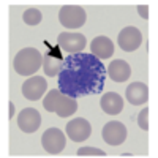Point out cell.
I'll return each mask as SVG.
<instances>
[{
	"label": "cell",
	"mask_w": 158,
	"mask_h": 158,
	"mask_svg": "<svg viewBox=\"0 0 158 158\" xmlns=\"http://www.w3.org/2000/svg\"><path fill=\"white\" fill-rule=\"evenodd\" d=\"M87 15L79 5H65L59 11V21L65 29H79L85 24Z\"/></svg>",
	"instance_id": "277c9868"
},
{
	"label": "cell",
	"mask_w": 158,
	"mask_h": 158,
	"mask_svg": "<svg viewBox=\"0 0 158 158\" xmlns=\"http://www.w3.org/2000/svg\"><path fill=\"white\" fill-rule=\"evenodd\" d=\"M22 19L27 25H38L43 21V15H41V11L36 10V8H29V10L24 11Z\"/></svg>",
	"instance_id": "e0dca14e"
},
{
	"label": "cell",
	"mask_w": 158,
	"mask_h": 158,
	"mask_svg": "<svg viewBox=\"0 0 158 158\" xmlns=\"http://www.w3.org/2000/svg\"><path fill=\"white\" fill-rule=\"evenodd\" d=\"M62 49L59 46L51 48L49 52H46L44 57H43V71L46 73V76L49 77H54L59 76L60 70H62V65L65 62V56L62 54Z\"/></svg>",
	"instance_id": "52a82bcc"
},
{
	"label": "cell",
	"mask_w": 158,
	"mask_h": 158,
	"mask_svg": "<svg viewBox=\"0 0 158 158\" xmlns=\"http://www.w3.org/2000/svg\"><path fill=\"white\" fill-rule=\"evenodd\" d=\"M13 117H15V104L10 103V118H13Z\"/></svg>",
	"instance_id": "44dd1931"
},
{
	"label": "cell",
	"mask_w": 158,
	"mask_h": 158,
	"mask_svg": "<svg viewBox=\"0 0 158 158\" xmlns=\"http://www.w3.org/2000/svg\"><path fill=\"white\" fill-rule=\"evenodd\" d=\"M138 125H139V128H142L144 131L149 130V108H144V109L138 114Z\"/></svg>",
	"instance_id": "d6986e66"
},
{
	"label": "cell",
	"mask_w": 158,
	"mask_h": 158,
	"mask_svg": "<svg viewBox=\"0 0 158 158\" xmlns=\"http://www.w3.org/2000/svg\"><path fill=\"white\" fill-rule=\"evenodd\" d=\"M90 54L95 56L97 59H109L112 54H114V44L112 41L104 36V35H100L97 38L92 40V44H90Z\"/></svg>",
	"instance_id": "5bb4252c"
},
{
	"label": "cell",
	"mask_w": 158,
	"mask_h": 158,
	"mask_svg": "<svg viewBox=\"0 0 158 158\" xmlns=\"http://www.w3.org/2000/svg\"><path fill=\"white\" fill-rule=\"evenodd\" d=\"M46 89H48L46 79H43L41 76H33L25 79V82L22 84V95L27 100H40L44 95Z\"/></svg>",
	"instance_id": "7c38bea8"
},
{
	"label": "cell",
	"mask_w": 158,
	"mask_h": 158,
	"mask_svg": "<svg viewBox=\"0 0 158 158\" xmlns=\"http://www.w3.org/2000/svg\"><path fill=\"white\" fill-rule=\"evenodd\" d=\"M106 70L100 59L92 54H70L59 73V90L71 98L100 94L104 89Z\"/></svg>",
	"instance_id": "6da1fadb"
},
{
	"label": "cell",
	"mask_w": 158,
	"mask_h": 158,
	"mask_svg": "<svg viewBox=\"0 0 158 158\" xmlns=\"http://www.w3.org/2000/svg\"><path fill=\"white\" fill-rule=\"evenodd\" d=\"M40 125H41V115H40V112L33 108H25L19 112L18 115V127L21 131H24V133H35V131L40 128Z\"/></svg>",
	"instance_id": "30bf717a"
},
{
	"label": "cell",
	"mask_w": 158,
	"mask_h": 158,
	"mask_svg": "<svg viewBox=\"0 0 158 158\" xmlns=\"http://www.w3.org/2000/svg\"><path fill=\"white\" fill-rule=\"evenodd\" d=\"M13 67L18 74L30 76L43 67V56L35 48H24L16 54Z\"/></svg>",
	"instance_id": "3957f363"
},
{
	"label": "cell",
	"mask_w": 158,
	"mask_h": 158,
	"mask_svg": "<svg viewBox=\"0 0 158 158\" xmlns=\"http://www.w3.org/2000/svg\"><path fill=\"white\" fill-rule=\"evenodd\" d=\"M125 97L133 106L144 104L149 100V87L144 82H131L125 90Z\"/></svg>",
	"instance_id": "4fadbf2b"
},
{
	"label": "cell",
	"mask_w": 158,
	"mask_h": 158,
	"mask_svg": "<svg viewBox=\"0 0 158 158\" xmlns=\"http://www.w3.org/2000/svg\"><path fill=\"white\" fill-rule=\"evenodd\" d=\"M100 106L101 109L109 114V115H117L123 109V100L122 97L115 94V92H108V94H104L100 100Z\"/></svg>",
	"instance_id": "9a60e30c"
},
{
	"label": "cell",
	"mask_w": 158,
	"mask_h": 158,
	"mask_svg": "<svg viewBox=\"0 0 158 158\" xmlns=\"http://www.w3.org/2000/svg\"><path fill=\"white\" fill-rule=\"evenodd\" d=\"M57 46L67 54H79L87 46V40L82 33L63 32L57 38Z\"/></svg>",
	"instance_id": "5b68a950"
},
{
	"label": "cell",
	"mask_w": 158,
	"mask_h": 158,
	"mask_svg": "<svg viewBox=\"0 0 158 158\" xmlns=\"http://www.w3.org/2000/svg\"><path fill=\"white\" fill-rule=\"evenodd\" d=\"M77 155L79 156H106V153L97 147H81L77 149Z\"/></svg>",
	"instance_id": "ac0fdd59"
},
{
	"label": "cell",
	"mask_w": 158,
	"mask_h": 158,
	"mask_svg": "<svg viewBox=\"0 0 158 158\" xmlns=\"http://www.w3.org/2000/svg\"><path fill=\"white\" fill-rule=\"evenodd\" d=\"M117 43L125 52H133L142 44V33L136 27H125L118 33Z\"/></svg>",
	"instance_id": "9c48e42d"
},
{
	"label": "cell",
	"mask_w": 158,
	"mask_h": 158,
	"mask_svg": "<svg viewBox=\"0 0 158 158\" xmlns=\"http://www.w3.org/2000/svg\"><path fill=\"white\" fill-rule=\"evenodd\" d=\"M41 144L43 149L48 153L57 155L65 149V144H67V138H65V133L59 128H49L46 130L43 136H41Z\"/></svg>",
	"instance_id": "8992f818"
},
{
	"label": "cell",
	"mask_w": 158,
	"mask_h": 158,
	"mask_svg": "<svg viewBox=\"0 0 158 158\" xmlns=\"http://www.w3.org/2000/svg\"><path fill=\"white\" fill-rule=\"evenodd\" d=\"M108 74L114 82H125L127 79H130L131 68L125 60H112L108 68Z\"/></svg>",
	"instance_id": "2e32d148"
},
{
	"label": "cell",
	"mask_w": 158,
	"mask_h": 158,
	"mask_svg": "<svg viewBox=\"0 0 158 158\" xmlns=\"http://www.w3.org/2000/svg\"><path fill=\"white\" fill-rule=\"evenodd\" d=\"M92 135V127L85 118H73L67 123V136L74 142H84Z\"/></svg>",
	"instance_id": "8fae6325"
},
{
	"label": "cell",
	"mask_w": 158,
	"mask_h": 158,
	"mask_svg": "<svg viewBox=\"0 0 158 158\" xmlns=\"http://www.w3.org/2000/svg\"><path fill=\"white\" fill-rule=\"evenodd\" d=\"M101 136H103V139H104L106 144H109V146H112V147H117V146H120V144L125 142L127 128H125L123 123L112 120V122H108L103 127Z\"/></svg>",
	"instance_id": "ba28073f"
},
{
	"label": "cell",
	"mask_w": 158,
	"mask_h": 158,
	"mask_svg": "<svg viewBox=\"0 0 158 158\" xmlns=\"http://www.w3.org/2000/svg\"><path fill=\"white\" fill-rule=\"evenodd\" d=\"M43 106L49 112H56L59 117H71L77 109L76 98H71L68 95H63L62 92L51 90L43 98Z\"/></svg>",
	"instance_id": "7a4b0ae2"
},
{
	"label": "cell",
	"mask_w": 158,
	"mask_h": 158,
	"mask_svg": "<svg viewBox=\"0 0 158 158\" xmlns=\"http://www.w3.org/2000/svg\"><path fill=\"white\" fill-rule=\"evenodd\" d=\"M138 13L142 19H149V6L147 5H139L138 6Z\"/></svg>",
	"instance_id": "ffe728a7"
}]
</instances>
